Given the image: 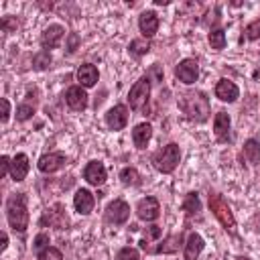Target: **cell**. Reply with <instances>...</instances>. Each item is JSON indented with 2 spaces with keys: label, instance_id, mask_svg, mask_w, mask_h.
I'll list each match as a JSON object with an SVG mask.
<instances>
[{
  "label": "cell",
  "instance_id": "obj_1",
  "mask_svg": "<svg viewBox=\"0 0 260 260\" xmlns=\"http://www.w3.org/2000/svg\"><path fill=\"white\" fill-rule=\"evenodd\" d=\"M6 219H8V225L18 232V234H24L26 228H28V199H26V193L22 191H16V193H10L8 199H6Z\"/></svg>",
  "mask_w": 260,
  "mask_h": 260
},
{
  "label": "cell",
  "instance_id": "obj_15",
  "mask_svg": "<svg viewBox=\"0 0 260 260\" xmlns=\"http://www.w3.org/2000/svg\"><path fill=\"white\" fill-rule=\"evenodd\" d=\"M93 205H95V197L89 189H77L75 195H73V207L79 215H89L93 211Z\"/></svg>",
  "mask_w": 260,
  "mask_h": 260
},
{
  "label": "cell",
  "instance_id": "obj_21",
  "mask_svg": "<svg viewBox=\"0 0 260 260\" xmlns=\"http://www.w3.org/2000/svg\"><path fill=\"white\" fill-rule=\"evenodd\" d=\"M150 138H152V126L148 122H140V124L134 126V130H132V142H134V146L138 150L146 148V144L150 142Z\"/></svg>",
  "mask_w": 260,
  "mask_h": 260
},
{
  "label": "cell",
  "instance_id": "obj_7",
  "mask_svg": "<svg viewBox=\"0 0 260 260\" xmlns=\"http://www.w3.org/2000/svg\"><path fill=\"white\" fill-rule=\"evenodd\" d=\"M136 215L142 221H154V219H158V215H160V203H158V199L152 197V195L142 197L136 203Z\"/></svg>",
  "mask_w": 260,
  "mask_h": 260
},
{
  "label": "cell",
  "instance_id": "obj_33",
  "mask_svg": "<svg viewBox=\"0 0 260 260\" xmlns=\"http://www.w3.org/2000/svg\"><path fill=\"white\" fill-rule=\"evenodd\" d=\"M49 234H45V232H41V234H37L35 236V242H32V250H37V252H41V250H45V248H49Z\"/></svg>",
  "mask_w": 260,
  "mask_h": 260
},
{
  "label": "cell",
  "instance_id": "obj_14",
  "mask_svg": "<svg viewBox=\"0 0 260 260\" xmlns=\"http://www.w3.org/2000/svg\"><path fill=\"white\" fill-rule=\"evenodd\" d=\"M63 37H65L63 24H49L43 30V35H41V47H43V51H51V49L59 47V43H61Z\"/></svg>",
  "mask_w": 260,
  "mask_h": 260
},
{
  "label": "cell",
  "instance_id": "obj_6",
  "mask_svg": "<svg viewBox=\"0 0 260 260\" xmlns=\"http://www.w3.org/2000/svg\"><path fill=\"white\" fill-rule=\"evenodd\" d=\"M104 217H106V221L112 223V225H122V223H126L128 217H130V205H128L124 199H114V201L108 203V207H106V211H104Z\"/></svg>",
  "mask_w": 260,
  "mask_h": 260
},
{
  "label": "cell",
  "instance_id": "obj_2",
  "mask_svg": "<svg viewBox=\"0 0 260 260\" xmlns=\"http://www.w3.org/2000/svg\"><path fill=\"white\" fill-rule=\"evenodd\" d=\"M179 108L191 122H205L209 118V100L203 91H185L179 95Z\"/></svg>",
  "mask_w": 260,
  "mask_h": 260
},
{
  "label": "cell",
  "instance_id": "obj_18",
  "mask_svg": "<svg viewBox=\"0 0 260 260\" xmlns=\"http://www.w3.org/2000/svg\"><path fill=\"white\" fill-rule=\"evenodd\" d=\"M28 169H30V162H28V156L24 152H18V154L12 156V160H10V177H12V181H16V183L24 181L26 175H28Z\"/></svg>",
  "mask_w": 260,
  "mask_h": 260
},
{
  "label": "cell",
  "instance_id": "obj_38",
  "mask_svg": "<svg viewBox=\"0 0 260 260\" xmlns=\"http://www.w3.org/2000/svg\"><path fill=\"white\" fill-rule=\"evenodd\" d=\"M2 28L8 32V30H12V28H16V22L12 20V16H4L2 18Z\"/></svg>",
  "mask_w": 260,
  "mask_h": 260
},
{
  "label": "cell",
  "instance_id": "obj_29",
  "mask_svg": "<svg viewBox=\"0 0 260 260\" xmlns=\"http://www.w3.org/2000/svg\"><path fill=\"white\" fill-rule=\"evenodd\" d=\"M32 114H35V104H30L28 100L16 106V120L18 122H26L28 118H32Z\"/></svg>",
  "mask_w": 260,
  "mask_h": 260
},
{
  "label": "cell",
  "instance_id": "obj_24",
  "mask_svg": "<svg viewBox=\"0 0 260 260\" xmlns=\"http://www.w3.org/2000/svg\"><path fill=\"white\" fill-rule=\"evenodd\" d=\"M244 158H248V162L252 165L260 162V142L256 138H248L244 142Z\"/></svg>",
  "mask_w": 260,
  "mask_h": 260
},
{
  "label": "cell",
  "instance_id": "obj_39",
  "mask_svg": "<svg viewBox=\"0 0 260 260\" xmlns=\"http://www.w3.org/2000/svg\"><path fill=\"white\" fill-rule=\"evenodd\" d=\"M6 246H8V236H6V232H4V234H2V244H0V250L4 252V250H6Z\"/></svg>",
  "mask_w": 260,
  "mask_h": 260
},
{
  "label": "cell",
  "instance_id": "obj_36",
  "mask_svg": "<svg viewBox=\"0 0 260 260\" xmlns=\"http://www.w3.org/2000/svg\"><path fill=\"white\" fill-rule=\"evenodd\" d=\"M10 160L12 158H8L6 154L0 156V177H4L6 173H10Z\"/></svg>",
  "mask_w": 260,
  "mask_h": 260
},
{
  "label": "cell",
  "instance_id": "obj_16",
  "mask_svg": "<svg viewBox=\"0 0 260 260\" xmlns=\"http://www.w3.org/2000/svg\"><path fill=\"white\" fill-rule=\"evenodd\" d=\"M215 98L221 100V102L232 104V102H236V100L240 98V89H238V85H236L232 79L221 77V79L215 83Z\"/></svg>",
  "mask_w": 260,
  "mask_h": 260
},
{
  "label": "cell",
  "instance_id": "obj_11",
  "mask_svg": "<svg viewBox=\"0 0 260 260\" xmlns=\"http://www.w3.org/2000/svg\"><path fill=\"white\" fill-rule=\"evenodd\" d=\"M65 104L69 106V110H73V112H83L85 108H87V91H85V87H81V85H71V87H67V91H65Z\"/></svg>",
  "mask_w": 260,
  "mask_h": 260
},
{
  "label": "cell",
  "instance_id": "obj_22",
  "mask_svg": "<svg viewBox=\"0 0 260 260\" xmlns=\"http://www.w3.org/2000/svg\"><path fill=\"white\" fill-rule=\"evenodd\" d=\"M183 244V234H175V236H169L165 238L162 242H158L156 248H150L148 254H175Z\"/></svg>",
  "mask_w": 260,
  "mask_h": 260
},
{
  "label": "cell",
  "instance_id": "obj_30",
  "mask_svg": "<svg viewBox=\"0 0 260 260\" xmlns=\"http://www.w3.org/2000/svg\"><path fill=\"white\" fill-rule=\"evenodd\" d=\"M244 37H246L248 41H258V39H260V18H256V20H252V22L246 24Z\"/></svg>",
  "mask_w": 260,
  "mask_h": 260
},
{
  "label": "cell",
  "instance_id": "obj_4",
  "mask_svg": "<svg viewBox=\"0 0 260 260\" xmlns=\"http://www.w3.org/2000/svg\"><path fill=\"white\" fill-rule=\"evenodd\" d=\"M207 203H209V209H211V213L215 215V219L221 223V228H223L225 232H230V234H236V217H234V213H232L228 201L221 197V193L211 191Z\"/></svg>",
  "mask_w": 260,
  "mask_h": 260
},
{
  "label": "cell",
  "instance_id": "obj_26",
  "mask_svg": "<svg viewBox=\"0 0 260 260\" xmlns=\"http://www.w3.org/2000/svg\"><path fill=\"white\" fill-rule=\"evenodd\" d=\"M150 51V41L148 39H134V41H130V45H128V53L132 55V57H142V55H146Z\"/></svg>",
  "mask_w": 260,
  "mask_h": 260
},
{
  "label": "cell",
  "instance_id": "obj_20",
  "mask_svg": "<svg viewBox=\"0 0 260 260\" xmlns=\"http://www.w3.org/2000/svg\"><path fill=\"white\" fill-rule=\"evenodd\" d=\"M230 128H232V120L230 114L225 112H217L213 116V134L219 142H228L230 140Z\"/></svg>",
  "mask_w": 260,
  "mask_h": 260
},
{
  "label": "cell",
  "instance_id": "obj_37",
  "mask_svg": "<svg viewBox=\"0 0 260 260\" xmlns=\"http://www.w3.org/2000/svg\"><path fill=\"white\" fill-rule=\"evenodd\" d=\"M10 118V102L8 98H2V122H8Z\"/></svg>",
  "mask_w": 260,
  "mask_h": 260
},
{
  "label": "cell",
  "instance_id": "obj_25",
  "mask_svg": "<svg viewBox=\"0 0 260 260\" xmlns=\"http://www.w3.org/2000/svg\"><path fill=\"white\" fill-rule=\"evenodd\" d=\"M207 41H209L211 49H215V51L225 49V43H228V39H225V30H223V28H211V30L207 32Z\"/></svg>",
  "mask_w": 260,
  "mask_h": 260
},
{
  "label": "cell",
  "instance_id": "obj_13",
  "mask_svg": "<svg viewBox=\"0 0 260 260\" xmlns=\"http://www.w3.org/2000/svg\"><path fill=\"white\" fill-rule=\"evenodd\" d=\"M158 24H160V20H158V16H156L154 10L140 12V16H138V28L142 32V39H152L156 35V30H158Z\"/></svg>",
  "mask_w": 260,
  "mask_h": 260
},
{
  "label": "cell",
  "instance_id": "obj_8",
  "mask_svg": "<svg viewBox=\"0 0 260 260\" xmlns=\"http://www.w3.org/2000/svg\"><path fill=\"white\" fill-rule=\"evenodd\" d=\"M175 77L181 83H185V85L195 83L197 77H199V63L195 59H183V61H179L177 67H175Z\"/></svg>",
  "mask_w": 260,
  "mask_h": 260
},
{
  "label": "cell",
  "instance_id": "obj_35",
  "mask_svg": "<svg viewBox=\"0 0 260 260\" xmlns=\"http://www.w3.org/2000/svg\"><path fill=\"white\" fill-rule=\"evenodd\" d=\"M160 234H162V230H160L158 225H148V228L144 230V242L154 240V238H160Z\"/></svg>",
  "mask_w": 260,
  "mask_h": 260
},
{
  "label": "cell",
  "instance_id": "obj_17",
  "mask_svg": "<svg viewBox=\"0 0 260 260\" xmlns=\"http://www.w3.org/2000/svg\"><path fill=\"white\" fill-rule=\"evenodd\" d=\"M203 248H205V240L197 232H191L187 236L185 244H183V256H185V260H197L199 254L203 252Z\"/></svg>",
  "mask_w": 260,
  "mask_h": 260
},
{
  "label": "cell",
  "instance_id": "obj_10",
  "mask_svg": "<svg viewBox=\"0 0 260 260\" xmlns=\"http://www.w3.org/2000/svg\"><path fill=\"white\" fill-rule=\"evenodd\" d=\"M65 162H67L65 152L55 150V152H47V154H43V156L39 158L37 167H39V171H41V173L51 175V173H57L59 169H63V167H65Z\"/></svg>",
  "mask_w": 260,
  "mask_h": 260
},
{
  "label": "cell",
  "instance_id": "obj_3",
  "mask_svg": "<svg viewBox=\"0 0 260 260\" xmlns=\"http://www.w3.org/2000/svg\"><path fill=\"white\" fill-rule=\"evenodd\" d=\"M179 160H181V150H179V144H175V142H169V144L160 146L158 150H154V152L150 154L152 167H154L158 173H162V175L173 173V171L177 169Z\"/></svg>",
  "mask_w": 260,
  "mask_h": 260
},
{
  "label": "cell",
  "instance_id": "obj_23",
  "mask_svg": "<svg viewBox=\"0 0 260 260\" xmlns=\"http://www.w3.org/2000/svg\"><path fill=\"white\" fill-rule=\"evenodd\" d=\"M181 207H183V211L187 213V217H199V213H201V201H199V195H197L195 191L187 193V195L183 197Z\"/></svg>",
  "mask_w": 260,
  "mask_h": 260
},
{
  "label": "cell",
  "instance_id": "obj_31",
  "mask_svg": "<svg viewBox=\"0 0 260 260\" xmlns=\"http://www.w3.org/2000/svg\"><path fill=\"white\" fill-rule=\"evenodd\" d=\"M37 260H63V254H61L59 248L49 246V248H45V250H41L37 254Z\"/></svg>",
  "mask_w": 260,
  "mask_h": 260
},
{
  "label": "cell",
  "instance_id": "obj_12",
  "mask_svg": "<svg viewBox=\"0 0 260 260\" xmlns=\"http://www.w3.org/2000/svg\"><path fill=\"white\" fill-rule=\"evenodd\" d=\"M83 179H85L89 185H93V187L104 185L106 179H108V171H106L104 162H102V160H89V162L85 165V169H83Z\"/></svg>",
  "mask_w": 260,
  "mask_h": 260
},
{
  "label": "cell",
  "instance_id": "obj_32",
  "mask_svg": "<svg viewBox=\"0 0 260 260\" xmlns=\"http://www.w3.org/2000/svg\"><path fill=\"white\" fill-rule=\"evenodd\" d=\"M116 260H140V252H138L136 248L124 246V248H120V250H118Z\"/></svg>",
  "mask_w": 260,
  "mask_h": 260
},
{
  "label": "cell",
  "instance_id": "obj_34",
  "mask_svg": "<svg viewBox=\"0 0 260 260\" xmlns=\"http://www.w3.org/2000/svg\"><path fill=\"white\" fill-rule=\"evenodd\" d=\"M79 43H81L79 35H77V32H69V35H67V53H69V55L75 53L77 47H79Z\"/></svg>",
  "mask_w": 260,
  "mask_h": 260
},
{
  "label": "cell",
  "instance_id": "obj_5",
  "mask_svg": "<svg viewBox=\"0 0 260 260\" xmlns=\"http://www.w3.org/2000/svg\"><path fill=\"white\" fill-rule=\"evenodd\" d=\"M150 87H152V79L144 73L128 91V104L134 112H144L146 114V106H148V98H150Z\"/></svg>",
  "mask_w": 260,
  "mask_h": 260
},
{
  "label": "cell",
  "instance_id": "obj_40",
  "mask_svg": "<svg viewBox=\"0 0 260 260\" xmlns=\"http://www.w3.org/2000/svg\"><path fill=\"white\" fill-rule=\"evenodd\" d=\"M236 260H250V258H246V256H238Z\"/></svg>",
  "mask_w": 260,
  "mask_h": 260
},
{
  "label": "cell",
  "instance_id": "obj_27",
  "mask_svg": "<svg viewBox=\"0 0 260 260\" xmlns=\"http://www.w3.org/2000/svg\"><path fill=\"white\" fill-rule=\"evenodd\" d=\"M53 63V57H51V51H39L35 57H32V67L37 71H43L47 67H51Z\"/></svg>",
  "mask_w": 260,
  "mask_h": 260
},
{
  "label": "cell",
  "instance_id": "obj_28",
  "mask_svg": "<svg viewBox=\"0 0 260 260\" xmlns=\"http://www.w3.org/2000/svg\"><path fill=\"white\" fill-rule=\"evenodd\" d=\"M120 181L124 185H138L140 183V173L134 167H124L120 171Z\"/></svg>",
  "mask_w": 260,
  "mask_h": 260
},
{
  "label": "cell",
  "instance_id": "obj_9",
  "mask_svg": "<svg viewBox=\"0 0 260 260\" xmlns=\"http://www.w3.org/2000/svg\"><path fill=\"white\" fill-rule=\"evenodd\" d=\"M128 108L124 106V104H116L114 108H110L108 112H106V126L110 128V130H114V132H118V130H124L126 128V124H128Z\"/></svg>",
  "mask_w": 260,
  "mask_h": 260
},
{
  "label": "cell",
  "instance_id": "obj_19",
  "mask_svg": "<svg viewBox=\"0 0 260 260\" xmlns=\"http://www.w3.org/2000/svg\"><path fill=\"white\" fill-rule=\"evenodd\" d=\"M75 77H77L81 87H93L98 83V79H100V71H98V67L93 63H83V65H79Z\"/></svg>",
  "mask_w": 260,
  "mask_h": 260
}]
</instances>
